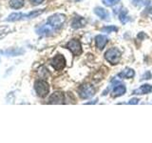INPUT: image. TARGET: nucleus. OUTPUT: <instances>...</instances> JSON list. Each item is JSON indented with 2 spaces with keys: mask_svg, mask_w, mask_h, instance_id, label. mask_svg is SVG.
I'll list each match as a JSON object with an SVG mask.
<instances>
[{
  "mask_svg": "<svg viewBox=\"0 0 152 143\" xmlns=\"http://www.w3.org/2000/svg\"><path fill=\"white\" fill-rule=\"evenodd\" d=\"M44 13V10H35V11H32L27 13H12L10 15L5 19V21L7 22H15V21H20V20H28V19H32L35 18L38 15H40Z\"/></svg>",
  "mask_w": 152,
  "mask_h": 143,
  "instance_id": "nucleus-1",
  "label": "nucleus"
},
{
  "mask_svg": "<svg viewBox=\"0 0 152 143\" xmlns=\"http://www.w3.org/2000/svg\"><path fill=\"white\" fill-rule=\"evenodd\" d=\"M66 15L63 13H55L50 15L47 20V24L53 29L54 31L59 30V29L62 28V26L64 25V23L66 22Z\"/></svg>",
  "mask_w": 152,
  "mask_h": 143,
  "instance_id": "nucleus-2",
  "label": "nucleus"
},
{
  "mask_svg": "<svg viewBox=\"0 0 152 143\" xmlns=\"http://www.w3.org/2000/svg\"><path fill=\"white\" fill-rule=\"evenodd\" d=\"M121 56H122V52L115 47L110 48V49L107 51L106 54H104V58L112 65L118 64L119 61L121 59Z\"/></svg>",
  "mask_w": 152,
  "mask_h": 143,
  "instance_id": "nucleus-3",
  "label": "nucleus"
},
{
  "mask_svg": "<svg viewBox=\"0 0 152 143\" xmlns=\"http://www.w3.org/2000/svg\"><path fill=\"white\" fill-rule=\"evenodd\" d=\"M34 90L38 97H46L50 92V85L45 80H36L34 83Z\"/></svg>",
  "mask_w": 152,
  "mask_h": 143,
  "instance_id": "nucleus-4",
  "label": "nucleus"
},
{
  "mask_svg": "<svg viewBox=\"0 0 152 143\" xmlns=\"http://www.w3.org/2000/svg\"><path fill=\"white\" fill-rule=\"evenodd\" d=\"M78 94L81 98L88 99V98L92 97L95 94V89L93 86L90 84H84L79 87Z\"/></svg>",
  "mask_w": 152,
  "mask_h": 143,
  "instance_id": "nucleus-5",
  "label": "nucleus"
},
{
  "mask_svg": "<svg viewBox=\"0 0 152 143\" xmlns=\"http://www.w3.org/2000/svg\"><path fill=\"white\" fill-rule=\"evenodd\" d=\"M66 48L72 52L73 55L77 56L82 54V45H81V42L77 39H71L70 41H69L66 43Z\"/></svg>",
  "mask_w": 152,
  "mask_h": 143,
  "instance_id": "nucleus-6",
  "label": "nucleus"
},
{
  "mask_svg": "<svg viewBox=\"0 0 152 143\" xmlns=\"http://www.w3.org/2000/svg\"><path fill=\"white\" fill-rule=\"evenodd\" d=\"M50 64L56 71H61L66 67V58L62 55H57L51 59Z\"/></svg>",
  "mask_w": 152,
  "mask_h": 143,
  "instance_id": "nucleus-7",
  "label": "nucleus"
},
{
  "mask_svg": "<svg viewBox=\"0 0 152 143\" xmlns=\"http://www.w3.org/2000/svg\"><path fill=\"white\" fill-rule=\"evenodd\" d=\"M65 100L64 94L61 92H54L49 98L50 104H63Z\"/></svg>",
  "mask_w": 152,
  "mask_h": 143,
  "instance_id": "nucleus-8",
  "label": "nucleus"
},
{
  "mask_svg": "<svg viewBox=\"0 0 152 143\" xmlns=\"http://www.w3.org/2000/svg\"><path fill=\"white\" fill-rule=\"evenodd\" d=\"M55 31L52 29L49 24H45V25H43L39 28L36 29V33L37 35H45V36H49L50 35H52Z\"/></svg>",
  "mask_w": 152,
  "mask_h": 143,
  "instance_id": "nucleus-9",
  "label": "nucleus"
},
{
  "mask_svg": "<svg viewBox=\"0 0 152 143\" xmlns=\"http://www.w3.org/2000/svg\"><path fill=\"white\" fill-rule=\"evenodd\" d=\"M107 42H108V38L106 35H98L95 37V44H96V47L99 50H103L104 46L107 44Z\"/></svg>",
  "mask_w": 152,
  "mask_h": 143,
  "instance_id": "nucleus-10",
  "label": "nucleus"
},
{
  "mask_svg": "<svg viewBox=\"0 0 152 143\" xmlns=\"http://www.w3.org/2000/svg\"><path fill=\"white\" fill-rule=\"evenodd\" d=\"M94 13L102 20H109V13L104 8L96 7L94 9Z\"/></svg>",
  "mask_w": 152,
  "mask_h": 143,
  "instance_id": "nucleus-11",
  "label": "nucleus"
},
{
  "mask_svg": "<svg viewBox=\"0 0 152 143\" xmlns=\"http://www.w3.org/2000/svg\"><path fill=\"white\" fill-rule=\"evenodd\" d=\"M150 93H152V86L149 84L142 85L141 87L134 90V92H133L134 94H150Z\"/></svg>",
  "mask_w": 152,
  "mask_h": 143,
  "instance_id": "nucleus-12",
  "label": "nucleus"
},
{
  "mask_svg": "<svg viewBox=\"0 0 152 143\" xmlns=\"http://www.w3.org/2000/svg\"><path fill=\"white\" fill-rule=\"evenodd\" d=\"M86 23H87V21H86V19L84 17L76 16L73 18L72 22H71V27H72L73 29H80V28L85 27Z\"/></svg>",
  "mask_w": 152,
  "mask_h": 143,
  "instance_id": "nucleus-13",
  "label": "nucleus"
},
{
  "mask_svg": "<svg viewBox=\"0 0 152 143\" xmlns=\"http://www.w3.org/2000/svg\"><path fill=\"white\" fill-rule=\"evenodd\" d=\"M134 75H135V72L130 68H126L118 74L120 78H132Z\"/></svg>",
  "mask_w": 152,
  "mask_h": 143,
  "instance_id": "nucleus-14",
  "label": "nucleus"
},
{
  "mask_svg": "<svg viewBox=\"0 0 152 143\" xmlns=\"http://www.w3.org/2000/svg\"><path fill=\"white\" fill-rule=\"evenodd\" d=\"M126 92V86L120 84V85L116 86V87L113 89V91H112V97H121V95H123Z\"/></svg>",
  "mask_w": 152,
  "mask_h": 143,
  "instance_id": "nucleus-15",
  "label": "nucleus"
},
{
  "mask_svg": "<svg viewBox=\"0 0 152 143\" xmlns=\"http://www.w3.org/2000/svg\"><path fill=\"white\" fill-rule=\"evenodd\" d=\"M9 5L12 9H21L24 6V0H10Z\"/></svg>",
  "mask_w": 152,
  "mask_h": 143,
  "instance_id": "nucleus-16",
  "label": "nucleus"
},
{
  "mask_svg": "<svg viewBox=\"0 0 152 143\" xmlns=\"http://www.w3.org/2000/svg\"><path fill=\"white\" fill-rule=\"evenodd\" d=\"M119 20L122 24H126L128 20H129V17L127 16V10L126 9H123L122 11L119 13Z\"/></svg>",
  "mask_w": 152,
  "mask_h": 143,
  "instance_id": "nucleus-17",
  "label": "nucleus"
},
{
  "mask_svg": "<svg viewBox=\"0 0 152 143\" xmlns=\"http://www.w3.org/2000/svg\"><path fill=\"white\" fill-rule=\"evenodd\" d=\"M118 31V28L116 26H106L101 29V32H117Z\"/></svg>",
  "mask_w": 152,
  "mask_h": 143,
  "instance_id": "nucleus-18",
  "label": "nucleus"
},
{
  "mask_svg": "<svg viewBox=\"0 0 152 143\" xmlns=\"http://www.w3.org/2000/svg\"><path fill=\"white\" fill-rule=\"evenodd\" d=\"M23 52H24V51H21V50L17 52V50H15V49H12V50L7 51V52H6V55H9L14 56V55H21Z\"/></svg>",
  "mask_w": 152,
  "mask_h": 143,
  "instance_id": "nucleus-19",
  "label": "nucleus"
},
{
  "mask_svg": "<svg viewBox=\"0 0 152 143\" xmlns=\"http://www.w3.org/2000/svg\"><path fill=\"white\" fill-rule=\"evenodd\" d=\"M120 0H103V4L104 6H107V7H111L113 5L117 4Z\"/></svg>",
  "mask_w": 152,
  "mask_h": 143,
  "instance_id": "nucleus-20",
  "label": "nucleus"
},
{
  "mask_svg": "<svg viewBox=\"0 0 152 143\" xmlns=\"http://www.w3.org/2000/svg\"><path fill=\"white\" fill-rule=\"evenodd\" d=\"M9 33V28L8 27H1L0 28V39L5 37Z\"/></svg>",
  "mask_w": 152,
  "mask_h": 143,
  "instance_id": "nucleus-21",
  "label": "nucleus"
},
{
  "mask_svg": "<svg viewBox=\"0 0 152 143\" xmlns=\"http://www.w3.org/2000/svg\"><path fill=\"white\" fill-rule=\"evenodd\" d=\"M151 78V74L150 72H146V73L142 75V79H150Z\"/></svg>",
  "mask_w": 152,
  "mask_h": 143,
  "instance_id": "nucleus-22",
  "label": "nucleus"
},
{
  "mask_svg": "<svg viewBox=\"0 0 152 143\" xmlns=\"http://www.w3.org/2000/svg\"><path fill=\"white\" fill-rule=\"evenodd\" d=\"M30 1L33 4V5H39L41 3L44 2V0H30Z\"/></svg>",
  "mask_w": 152,
  "mask_h": 143,
  "instance_id": "nucleus-23",
  "label": "nucleus"
},
{
  "mask_svg": "<svg viewBox=\"0 0 152 143\" xmlns=\"http://www.w3.org/2000/svg\"><path fill=\"white\" fill-rule=\"evenodd\" d=\"M139 103V99L138 98H131L129 100V102H128V104H138Z\"/></svg>",
  "mask_w": 152,
  "mask_h": 143,
  "instance_id": "nucleus-24",
  "label": "nucleus"
},
{
  "mask_svg": "<svg viewBox=\"0 0 152 143\" xmlns=\"http://www.w3.org/2000/svg\"><path fill=\"white\" fill-rule=\"evenodd\" d=\"M145 37H146V35L144 32H140L139 35H138V38H139V39H144V38H145Z\"/></svg>",
  "mask_w": 152,
  "mask_h": 143,
  "instance_id": "nucleus-25",
  "label": "nucleus"
},
{
  "mask_svg": "<svg viewBox=\"0 0 152 143\" xmlns=\"http://www.w3.org/2000/svg\"><path fill=\"white\" fill-rule=\"evenodd\" d=\"M132 2L134 5H140L141 2H142V0H132Z\"/></svg>",
  "mask_w": 152,
  "mask_h": 143,
  "instance_id": "nucleus-26",
  "label": "nucleus"
}]
</instances>
